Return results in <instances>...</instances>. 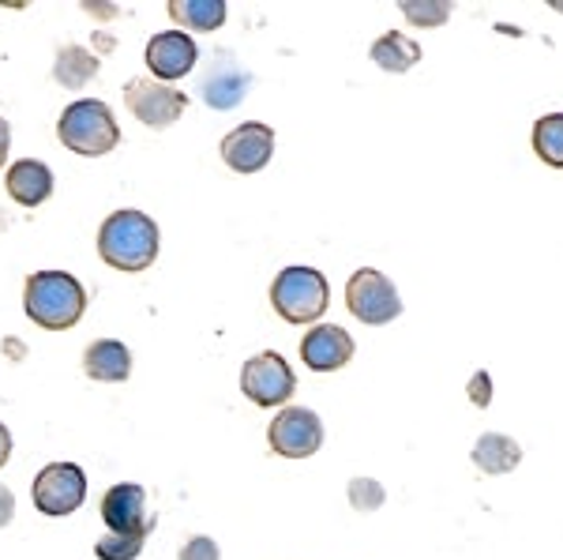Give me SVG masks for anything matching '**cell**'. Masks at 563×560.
<instances>
[{"instance_id": "obj_1", "label": "cell", "mask_w": 563, "mask_h": 560, "mask_svg": "<svg viewBox=\"0 0 563 560\" xmlns=\"http://www.w3.org/2000/svg\"><path fill=\"white\" fill-rule=\"evenodd\" d=\"M98 256L113 271H147L158 260V226L143 211H113L98 230Z\"/></svg>"}, {"instance_id": "obj_2", "label": "cell", "mask_w": 563, "mask_h": 560, "mask_svg": "<svg viewBox=\"0 0 563 560\" xmlns=\"http://www.w3.org/2000/svg\"><path fill=\"white\" fill-rule=\"evenodd\" d=\"M23 309L45 331H68L87 309V290L68 271H38L23 286Z\"/></svg>"}, {"instance_id": "obj_3", "label": "cell", "mask_w": 563, "mask_h": 560, "mask_svg": "<svg viewBox=\"0 0 563 560\" xmlns=\"http://www.w3.org/2000/svg\"><path fill=\"white\" fill-rule=\"evenodd\" d=\"M57 135L68 151L84 158H102L109 151H117L121 143V124H117L113 110L98 98H79L71 102L57 121Z\"/></svg>"}, {"instance_id": "obj_4", "label": "cell", "mask_w": 563, "mask_h": 560, "mask_svg": "<svg viewBox=\"0 0 563 560\" xmlns=\"http://www.w3.org/2000/svg\"><path fill=\"white\" fill-rule=\"evenodd\" d=\"M271 305L286 323H316L331 305V286L316 267H286L271 283Z\"/></svg>"}, {"instance_id": "obj_5", "label": "cell", "mask_w": 563, "mask_h": 560, "mask_svg": "<svg viewBox=\"0 0 563 560\" xmlns=\"http://www.w3.org/2000/svg\"><path fill=\"white\" fill-rule=\"evenodd\" d=\"M124 106H129V113L140 124H147L154 132H166L188 110V95L174 84H162V79L135 76L124 84Z\"/></svg>"}, {"instance_id": "obj_6", "label": "cell", "mask_w": 563, "mask_h": 560, "mask_svg": "<svg viewBox=\"0 0 563 560\" xmlns=\"http://www.w3.org/2000/svg\"><path fill=\"white\" fill-rule=\"evenodd\" d=\"M346 309L357 316L361 323L379 328V323H390L402 316V297H398L395 283H390L384 271L361 267V271H353L346 283Z\"/></svg>"}, {"instance_id": "obj_7", "label": "cell", "mask_w": 563, "mask_h": 560, "mask_svg": "<svg viewBox=\"0 0 563 560\" xmlns=\"http://www.w3.org/2000/svg\"><path fill=\"white\" fill-rule=\"evenodd\" d=\"M252 87V72L241 65V57L233 50H214L207 61V72L199 76V98L211 110H238Z\"/></svg>"}, {"instance_id": "obj_8", "label": "cell", "mask_w": 563, "mask_h": 560, "mask_svg": "<svg viewBox=\"0 0 563 560\" xmlns=\"http://www.w3.org/2000/svg\"><path fill=\"white\" fill-rule=\"evenodd\" d=\"M267 444L282 459H308L323 444V421L308 406H286L267 429Z\"/></svg>"}, {"instance_id": "obj_9", "label": "cell", "mask_w": 563, "mask_h": 560, "mask_svg": "<svg viewBox=\"0 0 563 560\" xmlns=\"http://www.w3.org/2000/svg\"><path fill=\"white\" fill-rule=\"evenodd\" d=\"M241 392L249 395V403H256V406L289 403V395L297 392L294 369H289L286 358L275 354V350H263V354H256L252 361H244Z\"/></svg>"}, {"instance_id": "obj_10", "label": "cell", "mask_w": 563, "mask_h": 560, "mask_svg": "<svg viewBox=\"0 0 563 560\" xmlns=\"http://www.w3.org/2000/svg\"><path fill=\"white\" fill-rule=\"evenodd\" d=\"M87 501V474L76 463H49L34 477V508L42 516H71Z\"/></svg>"}, {"instance_id": "obj_11", "label": "cell", "mask_w": 563, "mask_h": 560, "mask_svg": "<svg viewBox=\"0 0 563 560\" xmlns=\"http://www.w3.org/2000/svg\"><path fill=\"white\" fill-rule=\"evenodd\" d=\"M218 151H222V162L233 174H260L271 162V155H275V132L263 121H249L225 135Z\"/></svg>"}, {"instance_id": "obj_12", "label": "cell", "mask_w": 563, "mask_h": 560, "mask_svg": "<svg viewBox=\"0 0 563 560\" xmlns=\"http://www.w3.org/2000/svg\"><path fill=\"white\" fill-rule=\"evenodd\" d=\"M102 519L109 535H151L154 516L147 512V493L132 482H121L102 496Z\"/></svg>"}, {"instance_id": "obj_13", "label": "cell", "mask_w": 563, "mask_h": 560, "mask_svg": "<svg viewBox=\"0 0 563 560\" xmlns=\"http://www.w3.org/2000/svg\"><path fill=\"white\" fill-rule=\"evenodd\" d=\"M199 61V50L192 42V34L185 31H162L147 42V68L154 79L162 84H174V79L188 76Z\"/></svg>"}, {"instance_id": "obj_14", "label": "cell", "mask_w": 563, "mask_h": 560, "mask_svg": "<svg viewBox=\"0 0 563 560\" xmlns=\"http://www.w3.org/2000/svg\"><path fill=\"white\" fill-rule=\"evenodd\" d=\"M353 358V339L339 323H316L301 339V361L312 373H339Z\"/></svg>"}, {"instance_id": "obj_15", "label": "cell", "mask_w": 563, "mask_h": 560, "mask_svg": "<svg viewBox=\"0 0 563 560\" xmlns=\"http://www.w3.org/2000/svg\"><path fill=\"white\" fill-rule=\"evenodd\" d=\"M4 188L20 207H42L53 196V169L38 158H23L8 169Z\"/></svg>"}, {"instance_id": "obj_16", "label": "cell", "mask_w": 563, "mask_h": 560, "mask_svg": "<svg viewBox=\"0 0 563 560\" xmlns=\"http://www.w3.org/2000/svg\"><path fill=\"white\" fill-rule=\"evenodd\" d=\"M84 373L90 381H102V384H121L132 376V350L117 339H98L87 347L84 354Z\"/></svg>"}, {"instance_id": "obj_17", "label": "cell", "mask_w": 563, "mask_h": 560, "mask_svg": "<svg viewBox=\"0 0 563 560\" xmlns=\"http://www.w3.org/2000/svg\"><path fill=\"white\" fill-rule=\"evenodd\" d=\"M470 459L485 474H511L522 463V448L519 440L504 437V432H485L474 444V451H470Z\"/></svg>"}, {"instance_id": "obj_18", "label": "cell", "mask_w": 563, "mask_h": 560, "mask_svg": "<svg viewBox=\"0 0 563 560\" xmlns=\"http://www.w3.org/2000/svg\"><path fill=\"white\" fill-rule=\"evenodd\" d=\"M98 72H102V61L84 45H65V50H57V61H53V79L68 90H84L90 79H98Z\"/></svg>"}, {"instance_id": "obj_19", "label": "cell", "mask_w": 563, "mask_h": 560, "mask_svg": "<svg viewBox=\"0 0 563 560\" xmlns=\"http://www.w3.org/2000/svg\"><path fill=\"white\" fill-rule=\"evenodd\" d=\"M169 20L180 31L211 34L225 23V0H169Z\"/></svg>"}, {"instance_id": "obj_20", "label": "cell", "mask_w": 563, "mask_h": 560, "mask_svg": "<svg viewBox=\"0 0 563 560\" xmlns=\"http://www.w3.org/2000/svg\"><path fill=\"white\" fill-rule=\"evenodd\" d=\"M372 61H376V68L402 76V72H410L417 61H421V45H417L410 34L390 31V34H384V39L372 42Z\"/></svg>"}, {"instance_id": "obj_21", "label": "cell", "mask_w": 563, "mask_h": 560, "mask_svg": "<svg viewBox=\"0 0 563 560\" xmlns=\"http://www.w3.org/2000/svg\"><path fill=\"white\" fill-rule=\"evenodd\" d=\"M533 151L544 166L563 169V113H549L533 124Z\"/></svg>"}, {"instance_id": "obj_22", "label": "cell", "mask_w": 563, "mask_h": 560, "mask_svg": "<svg viewBox=\"0 0 563 560\" xmlns=\"http://www.w3.org/2000/svg\"><path fill=\"white\" fill-rule=\"evenodd\" d=\"M402 15L413 26H443L451 20V4L448 0H402Z\"/></svg>"}, {"instance_id": "obj_23", "label": "cell", "mask_w": 563, "mask_h": 560, "mask_svg": "<svg viewBox=\"0 0 563 560\" xmlns=\"http://www.w3.org/2000/svg\"><path fill=\"white\" fill-rule=\"evenodd\" d=\"M143 541H147V535H106L102 541H95V557L98 560H135L143 553Z\"/></svg>"}, {"instance_id": "obj_24", "label": "cell", "mask_w": 563, "mask_h": 560, "mask_svg": "<svg viewBox=\"0 0 563 560\" xmlns=\"http://www.w3.org/2000/svg\"><path fill=\"white\" fill-rule=\"evenodd\" d=\"M350 504H353V512H376L379 504L387 501V493H384V485L376 482V477H353L350 482Z\"/></svg>"}, {"instance_id": "obj_25", "label": "cell", "mask_w": 563, "mask_h": 560, "mask_svg": "<svg viewBox=\"0 0 563 560\" xmlns=\"http://www.w3.org/2000/svg\"><path fill=\"white\" fill-rule=\"evenodd\" d=\"M180 560H222V549H218L214 538L196 535V538L185 541V549H180Z\"/></svg>"}, {"instance_id": "obj_26", "label": "cell", "mask_w": 563, "mask_h": 560, "mask_svg": "<svg viewBox=\"0 0 563 560\" xmlns=\"http://www.w3.org/2000/svg\"><path fill=\"white\" fill-rule=\"evenodd\" d=\"M470 403L481 406V410H485V406H493V376H488L485 369L470 376Z\"/></svg>"}, {"instance_id": "obj_27", "label": "cell", "mask_w": 563, "mask_h": 560, "mask_svg": "<svg viewBox=\"0 0 563 560\" xmlns=\"http://www.w3.org/2000/svg\"><path fill=\"white\" fill-rule=\"evenodd\" d=\"M12 519H15V493L8 490V485H0V530H4Z\"/></svg>"}, {"instance_id": "obj_28", "label": "cell", "mask_w": 563, "mask_h": 560, "mask_svg": "<svg viewBox=\"0 0 563 560\" xmlns=\"http://www.w3.org/2000/svg\"><path fill=\"white\" fill-rule=\"evenodd\" d=\"M84 12L87 15H98V20H113V15H121V8H113V4H90V0H84Z\"/></svg>"}, {"instance_id": "obj_29", "label": "cell", "mask_w": 563, "mask_h": 560, "mask_svg": "<svg viewBox=\"0 0 563 560\" xmlns=\"http://www.w3.org/2000/svg\"><path fill=\"white\" fill-rule=\"evenodd\" d=\"M8 147H12V124L0 117V166H4V158H8Z\"/></svg>"}, {"instance_id": "obj_30", "label": "cell", "mask_w": 563, "mask_h": 560, "mask_svg": "<svg viewBox=\"0 0 563 560\" xmlns=\"http://www.w3.org/2000/svg\"><path fill=\"white\" fill-rule=\"evenodd\" d=\"M12 459V432H8V426L0 421V466Z\"/></svg>"}, {"instance_id": "obj_31", "label": "cell", "mask_w": 563, "mask_h": 560, "mask_svg": "<svg viewBox=\"0 0 563 560\" xmlns=\"http://www.w3.org/2000/svg\"><path fill=\"white\" fill-rule=\"evenodd\" d=\"M4 350H8V358H12V361H20V358H23V347H20L15 339H8V342H4Z\"/></svg>"}, {"instance_id": "obj_32", "label": "cell", "mask_w": 563, "mask_h": 560, "mask_svg": "<svg viewBox=\"0 0 563 560\" xmlns=\"http://www.w3.org/2000/svg\"><path fill=\"white\" fill-rule=\"evenodd\" d=\"M98 50H113V39H109V34H98Z\"/></svg>"}]
</instances>
